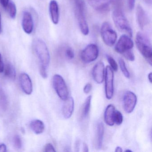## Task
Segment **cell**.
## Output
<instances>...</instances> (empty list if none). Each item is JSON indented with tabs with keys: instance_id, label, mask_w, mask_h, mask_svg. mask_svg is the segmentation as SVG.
Masks as SVG:
<instances>
[{
	"instance_id": "1f68e13d",
	"label": "cell",
	"mask_w": 152,
	"mask_h": 152,
	"mask_svg": "<svg viewBox=\"0 0 152 152\" xmlns=\"http://www.w3.org/2000/svg\"><path fill=\"white\" fill-rule=\"evenodd\" d=\"M39 72L42 78L45 79L48 77V69L42 66H39Z\"/></svg>"
},
{
	"instance_id": "74e56055",
	"label": "cell",
	"mask_w": 152,
	"mask_h": 152,
	"mask_svg": "<svg viewBox=\"0 0 152 152\" xmlns=\"http://www.w3.org/2000/svg\"><path fill=\"white\" fill-rule=\"evenodd\" d=\"M83 151L85 152H88V147L85 143H83Z\"/></svg>"
},
{
	"instance_id": "e575fe53",
	"label": "cell",
	"mask_w": 152,
	"mask_h": 152,
	"mask_svg": "<svg viewBox=\"0 0 152 152\" xmlns=\"http://www.w3.org/2000/svg\"><path fill=\"white\" fill-rule=\"evenodd\" d=\"M4 65L3 61H2V57H1V54L0 53V73H2L4 71Z\"/></svg>"
},
{
	"instance_id": "9c48e42d",
	"label": "cell",
	"mask_w": 152,
	"mask_h": 152,
	"mask_svg": "<svg viewBox=\"0 0 152 152\" xmlns=\"http://www.w3.org/2000/svg\"><path fill=\"white\" fill-rule=\"evenodd\" d=\"M134 43L131 37L127 34H123L118 40L115 47V50L117 53L123 54L132 49Z\"/></svg>"
},
{
	"instance_id": "7a4b0ae2",
	"label": "cell",
	"mask_w": 152,
	"mask_h": 152,
	"mask_svg": "<svg viewBox=\"0 0 152 152\" xmlns=\"http://www.w3.org/2000/svg\"><path fill=\"white\" fill-rule=\"evenodd\" d=\"M74 3L75 17L79 28L83 35H88L89 29L85 15L86 7L84 0H74Z\"/></svg>"
},
{
	"instance_id": "ba28073f",
	"label": "cell",
	"mask_w": 152,
	"mask_h": 152,
	"mask_svg": "<svg viewBox=\"0 0 152 152\" xmlns=\"http://www.w3.org/2000/svg\"><path fill=\"white\" fill-rule=\"evenodd\" d=\"M105 91L106 97L107 99L112 98L114 93V73L113 71L110 66H107L105 74Z\"/></svg>"
},
{
	"instance_id": "484cf974",
	"label": "cell",
	"mask_w": 152,
	"mask_h": 152,
	"mask_svg": "<svg viewBox=\"0 0 152 152\" xmlns=\"http://www.w3.org/2000/svg\"><path fill=\"white\" fill-rule=\"evenodd\" d=\"M123 121V116L120 111L115 110L114 115V122L117 125H121Z\"/></svg>"
},
{
	"instance_id": "d590c367",
	"label": "cell",
	"mask_w": 152,
	"mask_h": 152,
	"mask_svg": "<svg viewBox=\"0 0 152 152\" xmlns=\"http://www.w3.org/2000/svg\"><path fill=\"white\" fill-rule=\"evenodd\" d=\"M10 2V0H0V3L5 9L7 7Z\"/></svg>"
},
{
	"instance_id": "8992f818",
	"label": "cell",
	"mask_w": 152,
	"mask_h": 152,
	"mask_svg": "<svg viewBox=\"0 0 152 152\" xmlns=\"http://www.w3.org/2000/svg\"><path fill=\"white\" fill-rule=\"evenodd\" d=\"M53 87L57 94L62 100L66 99L68 97V88L64 79L59 75H55L52 80Z\"/></svg>"
},
{
	"instance_id": "cb8c5ba5",
	"label": "cell",
	"mask_w": 152,
	"mask_h": 152,
	"mask_svg": "<svg viewBox=\"0 0 152 152\" xmlns=\"http://www.w3.org/2000/svg\"><path fill=\"white\" fill-rule=\"evenodd\" d=\"M10 17L12 19H15L16 16L17 8L15 4L13 1H10L6 9Z\"/></svg>"
},
{
	"instance_id": "52a82bcc",
	"label": "cell",
	"mask_w": 152,
	"mask_h": 152,
	"mask_svg": "<svg viewBox=\"0 0 152 152\" xmlns=\"http://www.w3.org/2000/svg\"><path fill=\"white\" fill-rule=\"evenodd\" d=\"M99 53L97 46L94 44H90L82 51L80 58L83 62L88 64L95 61L97 58Z\"/></svg>"
},
{
	"instance_id": "836d02e7",
	"label": "cell",
	"mask_w": 152,
	"mask_h": 152,
	"mask_svg": "<svg viewBox=\"0 0 152 152\" xmlns=\"http://www.w3.org/2000/svg\"><path fill=\"white\" fill-rule=\"evenodd\" d=\"M135 0H128V7L129 9L132 10L135 7Z\"/></svg>"
},
{
	"instance_id": "5bb4252c",
	"label": "cell",
	"mask_w": 152,
	"mask_h": 152,
	"mask_svg": "<svg viewBox=\"0 0 152 152\" xmlns=\"http://www.w3.org/2000/svg\"><path fill=\"white\" fill-rule=\"evenodd\" d=\"M63 105L62 112L65 119H69L72 116L74 110V100L72 97H68Z\"/></svg>"
},
{
	"instance_id": "7402d4cb",
	"label": "cell",
	"mask_w": 152,
	"mask_h": 152,
	"mask_svg": "<svg viewBox=\"0 0 152 152\" xmlns=\"http://www.w3.org/2000/svg\"><path fill=\"white\" fill-rule=\"evenodd\" d=\"M8 107L7 97L3 89L0 88V111L6 112Z\"/></svg>"
},
{
	"instance_id": "5b68a950",
	"label": "cell",
	"mask_w": 152,
	"mask_h": 152,
	"mask_svg": "<svg viewBox=\"0 0 152 152\" xmlns=\"http://www.w3.org/2000/svg\"><path fill=\"white\" fill-rule=\"evenodd\" d=\"M100 34L103 42L107 46L112 47L116 42L117 34L108 22H105L102 24L100 28Z\"/></svg>"
},
{
	"instance_id": "7c38bea8",
	"label": "cell",
	"mask_w": 152,
	"mask_h": 152,
	"mask_svg": "<svg viewBox=\"0 0 152 152\" xmlns=\"http://www.w3.org/2000/svg\"><path fill=\"white\" fill-rule=\"evenodd\" d=\"M92 76L94 80L98 83H103L105 77V67L104 63L99 62L97 63L92 69Z\"/></svg>"
},
{
	"instance_id": "60d3db41",
	"label": "cell",
	"mask_w": 152,
	"mask_h": 152,
	"mask_svg": "<svg viewBox=\"0 0 152 152\" xmlns=\"http://www.w3.org/2000/svg\"><path fill=\"white\" fill-rule=\"evenodd\" d=\"M1 31H2V27H1V15L0 14V34L1 33Z\"/></svg>"
},
{
	"instance_id": "44dd1931",
	"label": "cell",
	"mask_w": 152,
	"mask_h": 152,
	"mask_svg": "<svg viewBox=\"0 0 152 152\" xmlns=\"http://www.w3.org/2000/svg\"><path fill=\"white\" fill-rule=\"evenodd\" d=\"M4 75L5 77L11 80H14L16 77L15 69L13 65L10 63H7L4 66Z\"/></svg>"
},
{
	"instance_id": "f546056e",
	"label": "cell",
	"mask_w": 152,
	"mask_h": 152,
	"mask_svg": "<svg viewBox=\"0 0 152 152\" xmlns=\"http://www.w3.org/2000/svg\"><path fill=\"white\" fill-rule=\"evenodd\" d=\"M65 54L66 56L69 59H73L75 57L74 52L73 50L70 48H68L66 49Z\"/></svg>"
},
{
	"instance_id": "d6986e66",
	"label": "cell",
	"mask_w": 152,
	"mask_h": 152,
	"mask_svg": "<svg viewBox=\"0 0 152 152\" xmlns=\"http://www.w3.org/2000/svg\"><path fill=\"white\" fill-rule=\"evenodd\" d=\"M30 126L32 130L36 134H41L45 130L44 123L41 120H33L31 122Z\"/></svg>"
},
{
	"instance_id": "d6a6232c",
	"label": "cell",
	"mask_w": 152,
	"mask_h": 152,
	"mask_svg": "<svg viewBox=\"0 0 152 152\" xmlns=\"http://www.w3.org/2000/svg\"><path fill=\"white\" fill-rule=\"evenodd\" d=\"M91 88H92V85L90 83H87L83 88V91L85 94H88L91 90Z\"/></svg>"
},
{
	"instance_id": "9a60e30c",
	"label": "cell",
	"mask_w": 152,
	"mask_h": 152,
	"mask_svg": "<svg viewBox=\"0 0 152 152\" xmlns=\"http://www.w3.org/2000/svg\"><path fill=\"white\" fill-rule=\"evenodd\" d=\"M49 12L52 23L55 25L58 23L59 20V7L56 0H51L49 4Z\"/></svg>"
},
{
	"instance_id": "4dcf8cb0",
	"label": "cell",
	"mask_w": 152,
	"mask_h": 152,
	"mask_svg": "<svg viewBox=\"0 0 152 152\" xmlns=\"http://www.w3.org/2000/svg\"><path fill=\"white\" fill-rule=\"evenodd\" d=\"M44 151L46 152H56V150H55V148L51 143H48L45 146Z\"/></svg>"
},
{
	"instance_id": "d4e9b609",
	"label": "cell",
	"mask_w": 152,
	"mask_h": 152,
	"mask_svg": "<svg viewBox=\"0 0 152 152\" xmlns=\"http://www.w3.org/2000/svg\"><path fill=\"white\" fill-rule=\"evenodd\" d=\"M119 64L120 68H121V70L124 75L126 78H129L130 76L129 72L127 67H126V64H125L124 60L122 58H119Z\"/></svg>"
},
{
	"instance_id": "ac0fdd59",
	"label": "cell",
	"mask_w": 152,
	"mask_h": 152,
	"mask_svg": "<svg viewBox=\"0 0 152 152\" xmlns=\"http://www.w3.org/2000/svg\"><path fill=\"white\" fill-rule=\"evenodd\" d=\"M115 109L113 104H109L107 107L104 114L105 122L107 125L112 126L115 124L114 122V115Z\"/></svg>"
},
{
	"instance_id": "e0dca14e",
	"label": "cell",
	"mask_w": 152,
	"mask_h": 152,
	"mask_svg": "<svg viewBox=\"0 0 152 152\" xmlns=\"http://www.w3.org/2000/svg\"><path fill=\"white\" fill-rule=\"evenodd\" d=\"M104 133V126L102 122H98L96 125V140H95L96 147L97 149H101L102 148Z\"/></svg>"
},
{
	"instance_id": "f35d334b",
	"label": "cell",
	"mask_w": 152,
	"mask_h": 152,
	"mask_svg": "<svg viewBox=\"0 0 152 152\" xmlns=\"http://www.w3.org/2000/svg\"><path fill=\"white\" fill-rule=\"evenodd\" d=\"M115 152H123L122 149L121 147L118 146L115 148Z\"/></svg>"
},
{
	"instance_id": "b9f144b4",
	"label": "cell",
	"mask_w": 152,
	"mask_h": 152,
	"mask_svg": "<svg viewBox=\"0 0 152 152\" xmlns=\"http://www.w3.org/2000/svg\"><path fill=\"white\" fill-rule=\"evenodd\" d=\"M125 152H132V151L131 150H129V149H127V150H125Z\"/></svg>"
},
{
	"instance_id": "83f0119b",
	"label": "cell",
	"mask_w": 152,
	"mask_h": 152,
	"mask_svg": "<svg viewBox=\"0 0 152 152\" xmlns=\"http://www.w3.org/2000/svg\"><path fill=\"white\" fill-rule=\"evenodd\" d=\"M13 143L15 147L20 149L22 148V141L19 135H16L13 138Z\"/></svg>"
},
{
	"instance_id": "8fae6325",
	"label": "cell",
	"mask_w": 152,
	"mask_h": 152,
	"mask_svg": "<svg viewBox=\"0 0 152 152\" xmlns=\"http://www.w3.org/2000/svg\"><path fill=\"white\" fill-rule=\"evenodd\" d=\"M22 27L24 31L27 34H31L34 30L33 18L30 12L25 11L23 12L22 18Z\"/></svg>"
},
{
	"instance_id": "8d00e7d4",
	"label": "cell",
	"mask_w": 152,
	"mask_h": 152,
	"mask_svg": "<svg viewBox=\"0 0 152 152\" xmlns=\"http://www.w3.org/2000/svg\"><path fill=\"white\" fill-rule=\"evenodd\" d=\"M7 146L4 144L0 145V152H5L7 151Z\"/></svg>"
},
{
	"instance_id": "277c9868",
	"label": "cell",
	"mask_w": 152,
	"mask_h": 152,
	"mask_svg": "<svg viewBox=\"0 0 152 152\" xmlns=\"http://www.w3.org/2000/svg\"><path fill=\"white\" fill-rule=\"evenodd\" d=\"M112 17L114 23L118 30L128 34L130 37L132 36V29L121 10L119 8L114 10L112 14Z\"/></svg>"
},
{
	"instance_id": "ffe728a7",
	"label": "cell",
	"mask_w": 152,
	"mask_h": 152,
	"mask_svg": "<svg viewBox=\"0 0 152 152\" xmlns=\"http://www.w3.org/2000/svg\"><path fill=\"white\" fill-rule=\"evenodd\" d=\"M113 0H88L90 5L94 9H101L106 7L112 3Z\"/></svg>"
},
{
	"instance_id": "3957f363",
	"label": "cell",
	"mask_w": 152,
	"mask_h": 152,
	"mask_svg": "<svg viewBox=\"0 0 152 152\" xmlns=\"http://www.w3.org/2000/svg\"><path fill=\"white\" fill-rule=\"evenodd\" d=\"M135 42L139 51L150 65H152V47L148 38L142 33L139 32L136 34Z\"/></svg>"
},
{
	"instance_id": "603a6c76",
	"label": "cell",
	"mask_w": 152,
	"mask_h": 152,
	"mask_svg": "<svg viewBox=\"0 0 152 152\" xmlns=\"http://www.w3.org/2000/svg\"><path fill=\"white\" fill-rule=\"evenodd\" d=\"M91 98L92 97L91 96H88L83 104L82 111V117L83 118H87L89 113L91 105Z\"/></svg>"
},
{
	"instance_id": "30bf717a",
	"label": "cell",
	"mask_w": 152,
	"mask_h": 152,
	"mask_svg": "<svg viewBox=\"0 0 152 152\" xmlns=\"http://www.w3.org/2000/svg\"><path fill=\"white\" fill-rule=\"evenodd\" d=\"M137 96L132 91H127L123 97V106L124 111L127 113H132L137 104Z\"/></svg>"
},
{
	"instance_id": "6da1fadb",
	"label": "cell",
	"mask_w": 152,
	"mask_h": 152,
	"mask_svg": "<svg viewBox=\"0 0 152 152\" xmlns=\"http://www.w3.org/2000/svg\"><path fill=\"white\" fill-rule=\"evenodd\" d=\"M32 47L39 61L40 66L48 69L50 62V55L45 42L39 38H36L33 41Z\"/></svg>"
},
{
	"instance_id": "4fadbf2b",
	"label": "cell",
	"mask_w": 152,
	"mask_h": 152,
	"mask_svg": "<svg viewBox=\"0 0 152 152\" xmlns=\"http://www.w3.org/2000/svg\"><path fill=\"white\" fill-rule=\"evenodd\" d=\"M20 86L23 92L30 95L33 91L32 83L30 76L25 73L21 74L19 77Z\"/></svg>"
},
{
	"instance_id": "f1b7e54d",
	"label": "cell",
	"mask_w": 152,
	"mask_h": 152,
	"mask_svg": "<svg viewBox=\"0 0 152 152\" xmlns=\"http://www.w3.org/2000/svg\"><path fill=\"white\" fill-rule=\"evenodd\" d=\"M123 55H124V56L129 61H133L135 60V56L132 50L124 52Z\"/></svg>"
},
{
	"instance_id": "4316f807",
	"label": "cell",
	"mask_w": 152,
	"mask_h": 152,
	"mask_svg": "<svg viewBox=\"0 0 152 152\" xmlns=\"http://www.w3.org/2000/svg\"><path fill=\"white\" fill-rule=\"evenodd\" d=\"M107 58L108 63L110 64V67L113 69V71L116 72L118 70V65L115 59L109 56H107Z\"/></svg>"
},
{
	"instance_id": "ab89813d",
	"label": "cell",
	"mask_w": 152,
	"mask_h": 152,
	"mask_svg": "<svg viewBox=\"0 0 152 152\" xmlns=\"http://www.w3.org/2000/svg\"><path fill=\"white\" fill-rule=\"evenodd\" d=\"M152 73L150 72L148 75V79L150 83H152Z\"/></svg>"
},
{
	"instance_id": "2e32d148",
	"label": "cell",
	"mask_w": 152,
	"mask_h": 152,
	"mask_svg": "<svg viewBox=\"0 0 152 152\" xmlns=\"http://www.w3.org/2000/svg\"><path fill=\"white\" fill-rule=\"evenodd\" d=\"M136 16L139 26L143 30L148 23V17L143 8L140 5L137 8Z\"/></svg>"
}]
</instances>
